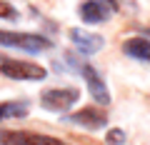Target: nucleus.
Listing matches in <instances>:
<instances>
[{
	"mask_svg": "<svg viewBox=\"0 0 150 145\" xmlns=\"http://www.w3.org/2000/svg\"><path fill=\"white\" fill-rule=\"evenodd\" d=\"M0 45H5V48H20L25 53H43L48 50L50 40L43 38V35H38V33H13V30H0Z\"/></svg>",
	"mask_w": 150,
	"mask_h": 145,
	"instance_id": "1",
	"label": "nucleus"
},
{
	"mask_svg": "<svg viewBox=\"0 0 150 145\" xmlns=\"http://www.w3.org/2000/svg\"><path fill=\"white\" fill-rule=\"evenodd\" d=\"M0 73L13 80H43L48 75L43 65L28 63V60H0Z\"/></svg>",
	"mask_w": 150,
	"mask_h": 145,
	"instance_id": "2",
	"label": "nucleus"
},
{
	"mask_svg": "<svg viewBox=\"0 0 150 145\" xmlns=\"http://www.w3.org/2000/svg\"><path fill=\"white\" fill-rule=\"evenodd\" d=\"M78 98H80V93L75 90V88H50V90H43L40 103H43V108H48V110L65 113V110H70V108L78 103Z\"/></svg>",
	"mask_w": 150,
	"mask_h": 145,
	"instance_id": "3",
	"label": "nucleus"
},
{
	"mask_svg": "<svg viewBox=\"0 0 150 145\" xmlns=\"http://www.w3.org/2000/svg\"><path fill=\"white\" fill-rule=\"evenodd\" d=\"M0 145H68L58 138L50 135H40V133H25V130H0Z\"/></svg>",
	"mask_w": 150,
	"mask_h": 145,
	"instance_id": "4",
	"label": "nucleus"
},
{
	"mask_svg": "<svg viewBox=\"0 0 150 145\" xmlns=\"http://www.w3.org/2000/svg\"><path fill=\"white\" fill-rule=\"evenodd\" d=\"M78 68H80L83 78H85V83H88V90H90V95L95 98V103L98 105H108V103H110V93H108V85L103 83L100 73H98L93 65H88V63L78 65Z\"/></svg>",
	"mask_w": 150,
	"mask_h": 145,
	"instance_id": "5",
	"label": "nucleus"
},
{
	"mask_svg": "<svg viewBox=\"0 0 150 145\" xmlns=\"http://www.w3.org/2000/svg\"><path fill=\"white\" fill-rule=\"evenodd\" d=\"M112 10H115V5L110 0H88V3L80 5V18H83V23L98 25V23H105L112 15Z\"/></svg>",
	"mask_w": 150,
	"mask_h": 145,
	"instance_id": "6",
	"label": "nucleus"
},
{
	"mask_svg": "<svg viewBox=\"0 0 150 145\" xmlns=\"http://www.w3.org/2000/svg\"><path fill=\"white\" fill-rule=\"evenodd\" d=\"M70 123L75 125H83V128L88 130H100L108 125V115L103 113V110H98V108H83V110H78V113L68 115Z\"/></svg>",
	"mask_w": 150,
	"mask_h": 145,
	"instance_id": "7",
	"label": "nucleus"
},
{
	"mask_svg": "<svg viewBox=\"0 0 150 145\" xmlns=\"http://www.w3.org/2000/svg\"><path fill=\"white\" fill-rule=\"evenodd\" d=\"M70 40H73V45L80 50L83 55H93V53H98V50L103 48L100 35L88 33V30H83V28H73V30H70Z\"/></svg>",
	"mask_w": 150,
	"mask_h": 145,
	"instance_id": "8",
	"label": "nucleus"
},
{
	"mask_svg": "<svg viewBox=\"0 0 150 145\" xmlns=\"http://www.w3.org/2000/svg\"><path fill=\"white\" fill-rule=\"evenodd\" d=\"M123 53L128 55V58H135V60L148 63V60H150V40H145V38H130V40L123 43Z\"/></svg>",
	"mask_w": 150,
	"mask_h": 145,
	"instance_id": "9",
	"label": "nucleus"
},
{
	"mask_svg": "<svg viewBox=\"0 0 150 145\" xmlns=\"http://www.w3.org/2000/svg\"><path fill=\"white\" fill-rule=\"evenodd\" d=\"M30 105L25 100H15V103H0V120H10V118H25Z\"/></svg>",
	"mask_w": 150,
	"mask_h": 145,
	"instance_id": "10",
	"label": "nucleus"
},
{
	"mask_svg": "<svg viewBox=\"0 0 150 145\" xmlns=\"http://www.w3.org/2000/svg\"><path fill=\"white\" fill-rule=\"evenodd\" d=\"M105 143H108V145H123V143H125V133H123L120 128L110 130V133H108V138H105Z\"/></svg>",
	"mask_w": 150,
	"mask_h": 145,
	"instance_id": "11",
	"label": "nucleus"
},
{
	"mask_svg": "<svg viewBox=\"0 0 150 145\" xmlns=\"http://www.w3.org/2000/svg\"><path fill=\"white\" fill-rule=\"evenodd\" d=\"M0 18H5V20H15L18 18L15 8H13L10 3H5V0H0Z\"/></svg>",
	"mask_w": 150,
	"mask_h": 145,
	"instance_id": "12",
	"label": "nucleus"
}]
</instances>
